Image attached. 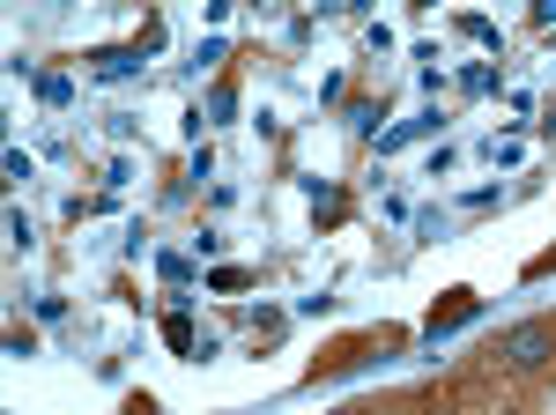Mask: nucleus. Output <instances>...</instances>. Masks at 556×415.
Masks as SVG:
<instances>
[{
    "label": "nucleus",
    "mask_w": 556,
    "mask_h": 415,
    "mask_svg": "<svg viewBox=\"0 0 556 415\" xmlns=\"http://www.w3.org/2000/svg\"><path fill=\"white\" fill-rule=\"evenodd\" d=\"M497 356H505V364H519V372H534V364H549V356H556V327L527 319V327H513L505 341H497Z\"/></svg>",
    "instance_id": "f257e3e1"
},
{
    "label": "nucleus",
    "mask_w": 556,
    "mask_h": 415,
    "mask_svg": "<svg viewBox=\"0 0 556 415\" xmlns=\"http://www.w3.org/2000/svg\"><path fill=\"white\" fill-rule=\"evenodd\" d=\"M475 319V290H453V304H438V312H430V341H438V334H453V327H468Z\"/></svg>",
    "instance_id": "f03ea898"
},
{
    "label": "nucleus",
    "mask_w": 556,
    "mask_h": 415,
    "mask_svg": "<svg viewBox=\"0 0 556 415\" xmlns=\"http://www.w3.org/2000/svg\"><path fill=\"white\" fill-rule=\"evenodd\" d=\"M230 112H238V89L215 83V89H208V120H230Z\"/></svg>",
    "instance_id": "7ed1b4c3"
},
{
    "label": "nucleus",
    "mask_w": 556,
    "mask_h": 415,
    "mask_svg": "<svg viewBox=\"0 0 556 415\" xmlns=\"http://www.w3.org/2000/svg\"><path fill=\"white\" fill-rule=\"evenodd\" d=\"M38 89H45V104H67V97H75V83H67V75H45Z\"/></svg>",
    "instance_id": "20e7f679"
},
{
    "label": "nucleus",
    "mask_w": 556,
    "mask_h": 415,
    "mask_svg": "<svg viewBox=\"0 0 556 415\" xmlns=\"http://www.w3.org/2000/svg\"><path fill=\"white\" fill-rule=\"evenodd\" d=\"M342 415H364V408H342Z\"/></svg>",
    "instance_id": "39448f33"
}]
</instances>
